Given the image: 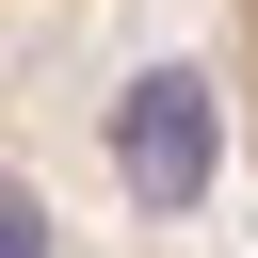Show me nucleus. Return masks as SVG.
<instances>
[{
  "label": "nucleus",
  "instance_id": "f257e3e1",
  "mask_svg": "<svg viewBox=\"0 0 258 258\" xmlns=\"http://www.w3.org/2000/svg\"><path fill=\"white\" fill-rule=\"evenodd\" d=\"M210 97H226V145L258 177V0H210Z\"/></svg>",
  "mask_w": 258,
  "mask_h": 258
}]
</instances>
